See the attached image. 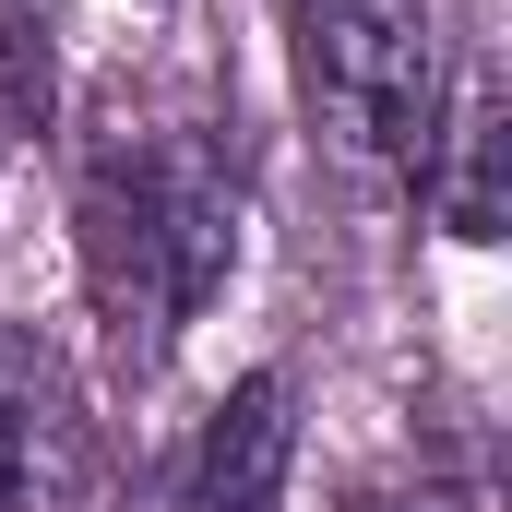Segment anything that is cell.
Returning <instances> with one entry per match:
<instances>
[{
    "mask_svg": "<svg viewBox=\"0 0 512 512\" xmlns=\"http://www.w3.org/2000/svg\"><path fill=\"white\" fill-rule=\"evenodd\" d=\"M72 227H84V298H96L120 370L143 382L215 310V286L239 262V179L203 131H120L84 155Z\"/></svg>",
    "mask_w": 512,
    "mask_h": 512,
    "instance_id": "obj_1",
    "label": "cell"
},
{
    "mask_svg": "<svg viewBox=\"0 0 512 512\" xmlns=\"http://www.w3.org/2000/svg\"><path fill=\"white\" fill-rule=\"evenodd\" d=\"M286 12V60H298V108L334 155L405 167L441 131V36L429 0H274Z\"/></svg>",
    "mask_w": 512,
    "mask_h": 512,
    "instance_id": "obj_2",
    "label": "cell"
},
{
    "mask_svg": "<svg viewBox=\"0 0 512 512\" xmlns=\"http://www.w3.org/2000/svg\"><path fill=\"white\" fill-rule=\"evenodd\" d=\"M96 489V417L48 334L0 322V512H72Z\"/></svg>",
    "mask_w": 512,
    "mask_h": 512,
    "instance_id": "obj_3",
    "label": "cell"
},
{
    "mask_svg": "<svg viewBox=\"0 0 512 512\" xmlns=\"http://www.w3.org/2000/svg\"><path fill=\"white\" fill-rule=\"evenodd\" d=\"M286 465H298V382L286 370H251L203 417V441L179 453L167 512H286Z\"/></svg>",
    "mask_w": 512,
    "mask_h": 512,
    "instance_id": "obj_4",
    "label": "cell"
},
{
    "mask_svg": "<svg viewBox=\"0 0 512 512\" xmlns=\"http://www.w3.org/2000/svg\"><path fill=\"white\" fill-rule=\"evenodd\" d=\"M501 143H512L501 84H465V108L429 131V155H417V191H429V215H441L465 251L501 239Z\"/></svg>",
    "mask_w": 512,
    "mask_h": 512,
    "instance_id": "obj_5",
    "label": "cell"
},
{
    "mask_svg": "<svg viewBox=\"0 0 512 512\" xmlns=\"http://www.w3.org/2000/svg\"><path fill=\"white\" fill-rule=\"evenodd\" d=\"M12 120H24V108H12V96H0V143H12Z\"/></svg>",
    "mask_w": 512,
    "mask_h": 512,
    "instance_id": "obj_6",
    "label": "cell"
},
{
    "mask_svg": "<svg viewBox=\"0 0 512 512\" xmlns=\"http://www.w3.org/2000/svg\"><path fill=\"white\" fill-rule=\"evenodd\" d=\"M346 512H393V501H346Z\"/></svg>",
    "mask_w": 512,
    "mask_h": 512,
    "instance_id": "obj_7",
    "label": "cell"
}]
</instances>
